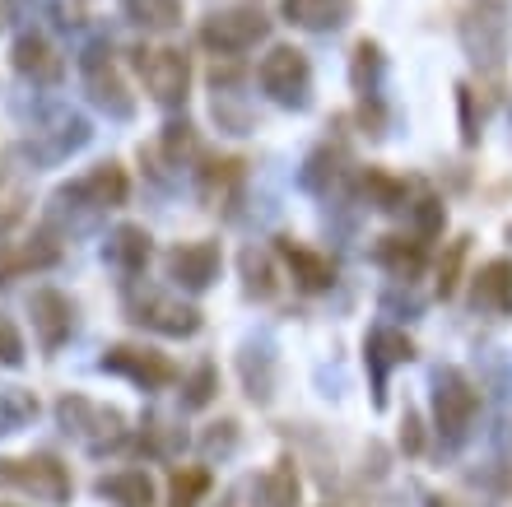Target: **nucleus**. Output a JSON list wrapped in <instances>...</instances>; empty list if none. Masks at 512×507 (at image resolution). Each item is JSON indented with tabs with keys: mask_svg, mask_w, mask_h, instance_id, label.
I'll return each mask as SVG.
<instances>
[{
	"mask_svg": "<svg viewBox=\"0 0 512 507\" xmlns=\"http://www.w3.org/2000/svg\"><path fill=\"white\" fill-rule=\"evenodd\" d=\"M126 196H131V177L122 163H98L80 182H70L56 201H80L84 210H117V205H126Z\"/></svg>",
	"mask_w": 512,
	"mask_h": 507,
	"instance_id": "obj_12",
	"label": "nucleus"
},
{
	"mask_svg": "<svg viewBox=\"0 0 512 507\" xmlns=\"http://www.w3.org/2000/svg\"><path fill=\"white\" fill-rule=\"evenodd\" d=\"M354 94L364 103V126H373V135H382V80H387V56L378 42H359L354 47Z\"/></svg>",
	"mask_w": 512,
	"mask_h": 507,
	"instance_id": "obj_14",
	"label": "nucleus"
},
{
	"mask_svg": "<svg viewBox=\"0 0 512 507\" xmlns=\"http://www.w3.org/2000/svg\"><path fill=\"white\" fill-rule=\"evenodd\" d=\"M275 252L284 256V266L294 270V284L303 294H326V289L336 284V261H331V256L312 252V247H303V242H294V238H280Z\"/></svg>",
	"mask_w": 512,
	"mask_h": 507,
	"instance_id": "obj_17",
	"label": "nucleus"
},
{
	"mask_svg": "<svg viewBox=\"0 0 512 507\" xmlns=\"http://www.w3.org/2000/svg\"><path fill=\"white\" fill-rule=\"evenodd\" d=\"M84 80H89V94H94V103L108 112V117H131L135 112V98L122 89V80H117V70H112V61L103 56V47H94V52L84 56Z\"/></svg>",
	"mask_w": 512,
	"mask_h": 507,
	"instance_id": "obj_18",
	"label": "nucleus"
},
{
	"mask_svg": "<svg viewBox=\"0 0 512 507\" xmlns=\"http://www.w3.org/2000/svg\"><path fill=\"white\" fill-rule=\"evenodd\" d=\"M56 414H61L66 433L80 442L84 452L103 456L126 442V419L112 410V405H98V401H89V396H66V401L56 405Z\"/></svg>",
	"mask_w": 512,
	"mask_h": 507,
	"instance_id": "obj_5",
	"label": "nucleus"
},
{
	"mask_svg": "<svg viewBox=\"0 0 512 507\" xmlns=\"http://www.w3.org/2000/svg\"><path fill=\"white\" fill-rule=\"evenodd\" d=\"M61 261V247H56L52 233H38V238L28 242H10V247H0V275L14 280V275H28V270H47Z\"/></svg>",
	"mask_w": 512,
	"mask_h": 507,
	"instance_id": "obj_21",
	"label": "nucleus"
},
{
	"mask_svg": "<svg viewBox=\"0 0 512 507\" xmlns=\"http://www.w3.org/2000/svg\"><path fill=\"white\" fill-rule=\"evenodd\" d=\"M0 480L14 484V489H24V494H33L38 503H70V494H75V484H70V470L56 461V456H0Z\"/></svg>",
	"mask_w": 512,
	"mask_h": 507,
	"instance_id": "obj_6",
	"label": "nucleus"
},
{
	"mask_svg": "<svg viewBox=\"0 0 512 507\" xmlns=\"http://www.w3.org/2000/svg\"><path fill=\"white\" fill-rule=\"evenodd\" d=\"M415 359V345H410V335L396 331L391 321H378V326H368L364 335V368H368V391H373V410L387 405V391H391V373L401 368V363Z\"/></svg>",
	"mask_w": 512,
	"mask_h": 507,
	"instance_id": "obj_8",
	"label": "nucleus"
},
{
	"mask_svg": "<svg viewBox=\"0 0 512 507\" xmlns=\"http://www.w3.org/2000/svg\"><path fill=\"white\" fill-rule=\"evenodd\" d=\"M98 368L103 373H117L126 377L131 387L140 391H163V387H173L177 377V363L168 359V354H159V349H145V345H112L103 359H98Z\"/></svg>",
	"mask_w": 512,
	"mask_h": 507,
	"instance_id": "obj_10",
	"label": "nucleus"
},
{
	"mask_svg": "<svg viewBox=\"0 0 512 507\" xmlns=\"http://www.w3.org/2000/svg\"><path fill=\"white\" fill-rule=\"evenodd\" d=\"M238 182H243V163L224 159V163H205L201 168V196L219 210V201H233L238 196Z\"/></svg>",
	"mask_w": 512,
	"mask_h": 507,
	"instance_id": "obj_30",
	"label": "nucleus"
},
{
	"mask_svg": "<svg viewBox=\"0 0 512 507\" xmlns=\"http://www.w3.org/2000/svg\"><path fill=\"white\" fill-rule=\"evenodd\" d=\"M163 154H168V163H173V168H182V163L196 154V131H191L187 121L163 126Z\"/></svg>",
	"mask_w": 512,
	"mask_h": 507,
	"instance_id": "obj_36",
	"label": "nucleus"
},
{
	"mask_svg": "<svg viewBox=\"0 0 512 507\" xmlns=\"http://www.w3.org/2000/svg\"><path fill=\"white\" fill-rule=\"evenodd\" d=\"M0 363H5V368H19V363H24V335L5 317H0Z\"/></svg>",
	"mask_w": 512,
	"mask_h": 507,
	"instance_id": "obj_39",
	"label": "nucleus"
},
{
	"mask_svg": "<svg viewBox=\"0 0 512 507\" xmlns=\"http://www.w3.org/2000/svg\"><path fill=\"white\" fill-rule=\"evenodd\" d=\"M382 312H387V317L415 321L419 312H424V303H419V298L410 294V284H396V289H387V298H382Z\"/></svg>",
	"mask_w": 512,
	"mask_h": 507,
	"instance_id": "obj_37",
	"label": "nucleus"
},
{
	"mask_svg": "<svg viewBox=\"0 0 512 507\" xmlns=\"http://www.w3.org/2000/svg\"><path fill=\"white\" fill-rule=\"evenodd\" d=\"M28 312H33V331H38V345L47 354L66 345V335L75 331V307H70L66 294H56V289H38V294L28 298Z\"/></svg>",
	"mask_w": 512,
	"mask_h": 507,
	"instance_id": "obj_16",
	"label": "nucleus"
},
{
	"mask_svg": "<svg viewBox=\"0 0 512 507\" xmlns=\"http://www.w3.org/2000/svg\"><path fill=\"white\" fill-rule=\"evenodd\" d=\"M373 261L391 275V284H415L429 266V242L424 238H401V233H387V238L373 242Z\"/></svg>",
	"mask_w": 512,
	"mask_h": 507,
	"instance_id": "obj_15",
	"label": "nucleus"
},
{
	"mask_svg": "<svg viewBox=\"0 0 512 507\" xmlns=\"http://www.w3.org/2000/svg\"><path fill=\"white\" fill-rule=\"evenodd\" d=\"M14 70L28 75V80H38V84H52V80H61V56L47 47V38L24 33V38L14 42Z\"/></svg>",
	"mask_w": 512,
	"mask_h": 507,
	"instance_id": "obj_26",
	"label": "nucleus"
},
{
	"mask_svg": "<svg viewBox=\"0 0 512 507\" xmlns=\"http://www.w3.org/2000/svg\"><path fill=\"white\" fill-rule=\"evenodd\" d=\"M401 452L405 456L424 452V424H419V410H405V419H401Z\"/></svg>",
	"mask_w": 512,
	"mask_h": 507,
	"instance_id": "obj_41",
	"label": "nucleus"
},
{
	"mask_svg": "<svg viewBox=\"0 0 512 507\" xmlns=\"http://www.w3.org/2000/svg\"><path fill=\"white\" fill-rule=\"evenodd\" d=\"M233 447H238V424L233 419H224V424H210V433H205V452L210 456H229Z\"/></svg>",
	"mask_w": 512,
	"mask_h": 507,
	"instance_id": "obj_40",
	"label": "nucleus"
},
{
	"mask_svg": "<svg viewBox=\"0 0 512 507\" xmlns=\"http://www.w3.org/2000/svg\"><path fill=\"white\" fill-rule=\"evenodd\" d=\"M471 312L485 321H508L512 317V261L494 256L471 275Z\"/></svg>",
	"mask_w": 512,
	"mask_h": 507,
	"instance_id": "obj_13",
	"label": "nucleus"
},
{
	"mask_svg": "<svg viewBox=\"0 0 512 507\" xmlns=\"http://www.w3.org/2000/svg\"><path fill=\"white\" fill-rule=\"evenodd\" d=\"M266 38H270V19L261 10H252V5L215 10V14H205V24H201V42L215 56H243Z\"/></svg>",
	"mask_w": 512,
	"mask_h": 507,
	"instance_id": "obj_7",
	"label": "nucleus"
},
{
	"mask_svg": "<svg viewBox=\"0 0 512 507\" xmlns=\"http://www.w3.org/2000/svg\"><path fill=\"white\" fill-rule=\"evenodd\" d=\"M243 275H247V298H275V266H270V256L266 252H256V247H247L243 252Z\"/></svg>",
	"mask_w": 512,
	"mask_h": 507,
	"instance_id": "obj_33",
	"label": "nucleus"
},
{
	"mask_svg": "<svg viewBox=\"0 0 512 507\" xmlns=\"http://www.w3.org/2000/svg\"><path fill=\"white\" fill-rule=\"evenodd\" d=\"M466 252H471V238H466V233L447 242V256H443V266H438V298H443V303L457 294V275H461V261H466Z\"/></svg>",
	"mask_w": 512,
	"mask_h": 507,
	"instance_id": "obj_35",
	"label": "nucleus"
},
{
	"mask_svg": "<svg viewBox=\"0 0 512 507\" xmlns=\"http://www.w3.org/2000/svg\"><path fill=\"white\" fill-rule=\"evenodd\" d=\"M256 84L270 103L289 107V112H308L312 107V66L298 47H270L256 66Z\"/></svg>",
	"mask_w": 512,
	"mask_h": 507,
	"instance_id": "obj_3",
	"label": "nucleus"
},
{
	"mask_svg": "<svg viewBox=\"0 0 512 507\" xmlns=\"http://www.w3.org/2000/svg\"><path fill=\"white\" fill-rule=\"evenodd\" d=\"M163 266H168V280H173L177 289L205 294V289L219 280L224 256H219V242H177L173 252L163 256Z\"/></svg>",
	"mask_w": 512,
	"mask_h": 507,
	"instance_id": "obj_11",
	"label": "nucleus"
},
{
	"mask_svg": "<svg viewBox=\"0 0 512 507\" xmlns=\"http://www.w3.org/2000/svg\"><path fill=\"white\" fill-rule=\"evenodd\" d=\"M126 312H131L135 326H145L154 335H168V340H191V335L201 331V312L191 303H182L177 294H163V289L131 284L126 289Z\"/></svg>",
	"mask_w": 512,
	"mask_h": 507,
	"instance_id": "obj_4",
	"label": "nucleus"
},
{
	"mask_svg": "<svg viewBox=\"0 0 512 507\" xmlns=\"http://www.w3.org/2000/svg\"><path fill=\"white\" fill-rule=\"evenodd\" d=\"M256 494H261V507H298L303 484H298L294 461H275V466L256 480Z\"/></svg>",
	"mask_w": 512,
	"mask_h": 507,
	"instance_id": "obj_28",
	"label": "nucleus"
},
{
	"mask_svg": "<svg viewBox=\"0 0 512 507\" xmlns=\"http://www.w3.org/2000/svg\"><path fill=\"white\" fill-rule=\"evenodd\" d=\"M215 391H219L215 363H201L191 377H182V410H205V405L215 401Z\"/></svg>",
	"mask_w": 512,
	"mask_h": 507,
	"instance_id": "obj_34",
	"label": "nucleus"
},
{
	"mask_svg": "<svg viewBox=\"0 0 512 507\" xmlns=\"http://www.w3.org/2000/svg\"><path fill=\"white\" fill-rule=\"evenodd\" d=\"M238 368H243V387L256 405H270L275 396V349L270 340H247L243 354H238Z\"/></svg>",
	"mask_w": 512,
	"mask_h": 507,
	"instance_id": "obj_22",
	"label": "nucleus"
},
{
	"mask_svg": "<svg viewBox=\"0 0 512 507\" xmlns=\"http://www.w3.org/2000/svg\"><path fill=\"white\" fill-rule=\"evenodd\" d=\"M461 52L480 75H499L508 66V47H512V10L508 0H475L471 10L461 14Z\"/></svg>",
	"mask_w": 512,
	"mask_h": 507,
	"instance_id": "obj_2",
	"label": "nucleus"
},
{
	"mask_svg": "<svg viewBox=\"0 0 512 507\" xmlns=\"http://www.w3.org/2000/svg\"><path fill=\"white\" fill-rule=\"evenodd\" d=\"M98 498H108L117 507H154V480L145 470H112L94 484Z\"/></svg>",
	"mask_w": 512,
	"mask_h": 507,
	"instance_id": "obj_25",
	"label": "nucleus"
},
{
	"mask_svg": "<svg viewBox=\"0 0 512 507\" xmlns=\"http://www.w3.org/2000/svg\"><path fill=\"white\" fill-rule=\"evenodd\" d=\"M122 10L131 24L149 28V33H168L182 24V0H122Z\"/></svg>",
	"mask_w": 512,
	"mask_h": 507,
	"instance_id": "obj_29",
	"label": "nucleus"
},
{
	"mask_svg": "<svg viewBox=\"0 0 512 507\" xmlns=\"http://www.w3.org/2000/svg\"><path fill=\"white\" fill-rule=\"evenodd\" d=\"M429 414H433V438L443 456H461L475 438L480 424V387H475L466 368L457 363H438L429 373Z\"/></svg>",
	"mask_w": 512,
	"mask_h": 507,
	"instance_id": "obj_1",
	"label": "nucleus"
},
{
	"mask_svg": "<svg viewBox=\"0 0 512 507\" xmlns=\"http://www.w3.org/2000/svg\"><path fill=\"white\" fill-rule=\"evenodd\" d=\"M405 219H410V233H415V238L433 242L447 228L443 196H438V191H429L424 182H415V191H410V205H405Z\"/></svg>",
	"mask_w": 512,
	"mask_h": 507,
	"instance_id": "obj_27",
	"label": "nucleus"
},
{
	"mask_svg": "<svg viewBox=\"0 0 512 507\" xmlns=\"http://www.w3.org/2000/svg\"><path fill=\"white\" fill-rule=\"evenodd\" d=\"M149 252H154V238H149L140 224H117L108 233V242H103V261H108L117 275H126V280H135V275L149 266Z\"/></svg>",
	"mask_w": 512,
	"mask_h": 507,
	"instance_id": "obj_19",
	"label": "nucleus"
},
{
	"mask_svg": "<svg viewBox=\"0 0 512 507\" xmlns=\"http://www.w3.org/2000/svg\"><path fill=\"white\" fill-rule=\"evenodd\" d=\"M410 191H415V182L391 177V173H382V168H368V173L359 177V196L368 201V210H378V214H405Z\"/></svg>",
	"mask_w": 512,
	"mask_h": 507,
	"instance_id": "obj_23",
	"label": "nucleus"
},
{
	"mask_svg": "<svg viewBox=\"0 0 512 507\" xmlns=\"http://www.w3.org/2000/svg\"><path fill=\"white\" fill-rule=\"evenodd\" d=\"M135 70H140V80H145L154 103H163V107L187 103L191 61L177 52V47H140V52H135Z\"/></svg>",
	"mask_w": 512,
	"mask_h": 507,
	"instance_id": "obj_9",
	"label": "nucleus"
},
{
	"mask_svg": "<svg viewBox=\"0 0 512 507\" xmlns=\"http://www.w3.org/2000/svg\"><path fill=\"white\" fill-rule=\"evenodd\" d=\"M33 419H38V401H33L28 391L0 387V438H5V433H19V428L33 424Z\"/></svg>",
	"mask_w": 512,
	"mask_h": 507,
	"instance_id": "obj_32",
	"label": "nucleus"
},
{
	"mask_svg": "<svg viewBox=\"0 0 512 507\" xmlns=\"http://www.w3.org/2000/svg\"><path fill=\"white\" fill-rule=\"evenodd\" d=\"M457 107H461V145H480V117H475L471 84H457Z\"/></svg>",
	"mask_w": 512,
	"mask_h": 507,
	"instance_id": "obj_38",
	"label": "nucleus"
},
{
	"mask_svg": "<svg viewBox=\"0 0 512 507\" xmlns=\"http://www.w3.org/2000/svg\"><path fill=\"white\" fill-rule=\"evenodd\" d=\"M280 10L289 24L308 28V33H336V28L350 24L354 0H284Z\"/></svg>",
	"mask_w": 512,
	"mask_h": 507,
	"instance_id": "obj_20",
	"label": "nucleus"
},
{
	"mask_svg": "<svg viewBox=\"0 0 512 507\" xmlns=\"http://www.w3.org/2000/svg\"><path fill=\"white\" fill-rule=\"evenodd\" d=\"M340 177H345V154L331 149V145H322L303 159V168H298V187L308 191V196H331V191L340 187Z\"/></svg>",
	"mask_w": 512,
	"mask_h": 507,
	"instance_id": "obj_24",
	"label": "nucleus"
},
{
	"mask_svg": "<svg viewBox=\"0 0 512 507\" xmlns=\"http://www.w3.org/2000/svg\"><path fill=\"white\" fill-rule=\"evenodd\" d=\"M210 494V470L201 466H182L168 480V507H201V498Z\"/></svg>",
	"mask_w": 512,
	"mask_h": 507,
	"instance_id": "obj_31",
	"label": "nucleus"
}]
</instances>
